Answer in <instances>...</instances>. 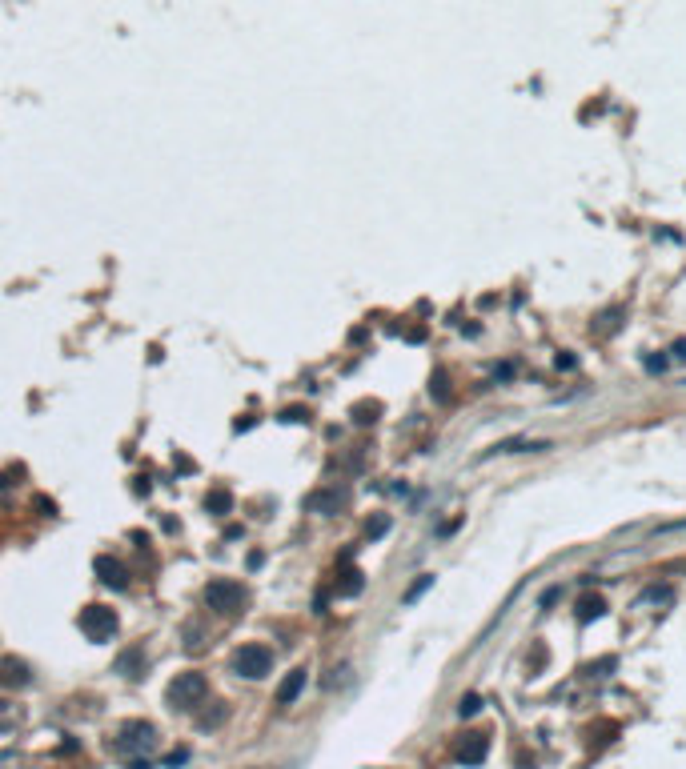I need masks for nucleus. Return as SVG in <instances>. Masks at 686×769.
Returning a JSON list of instances; mask_svg holds the SVG:
<instances>
[{"label": "nucleus", "instance_id": "obj_17", "mask_svg": "<svg viewBox=\"0 0 686 769\" xmlns=\"http://www.w3.org/2000/svg\"><path fill=\"white\" fill-rule=\"evenodd\" d=\"M361 585H365V581H361V573H357V569H350V573H341L337 593H341V597H350V593H361Z\"/></svg>", "mask_w": 686, "mask_h": 769}, {"label": "nucleus", "instance_id": "obj_18", "mask_svg": "<svg viewBox=\"0 0 686 769\" xmlns=\"http://www.w3.org/2000/svg\"><path fill=\"white\" fill-rule=\"evenodd\" d=\"M478 709H482V698H478V693H466V698L458 701V717H473Z\"/></svg>", "mask_w": 686, "mask_h": 769}, {"label": "nucleus", "instance_id": "obj_1", "mask_svg": "<svg viewBox=\"0 0 686 769\" xmlns=\"http://www.w3.org/2000/svg\"><path fill=\"white\" fill-rule=\"evenodd\" d=\"M205 605L213 613H221V617H237L249 605V589L241 581H233V577H217V581L205 585Z\"/></svg>", "mask_w": 686, "mask_h": 769}, {"label": "nucleus", "instance_id": "obj_22", "mask_svg": "<svg viewBox=\"0 0 686 769\" xmlns=\"http://www.w3.org/2000/svg\"><path fill=\"white\" fill-rule=\"evenodd\" d=\"M606 669H614V657H602L598 665H586V673H590V677H594V673H598V677H606Z\"/></svg>", "mask_w": 686, "mask_h": 769}, {"label": "nucleus", "instance_id": "obj_9", "mask_svg": "<svg viewBox=\"0 0 686 769\" xmlns=\"http://www.w3.org/2000/svg\"><path fill=\"white\" fill-rule=\"evenodd\" d=\"M522 449H530V453H546V449H550V441H526V437H510V441H497L494 449H486V453H482V461H490V457H510V453H522Z\"/></svg>", "mask_w": 686, "mask_h": 769}, {"label": "nucleus", "instance_id": "obj_3", "mask_svg": "<svg viewBox=\"0 0 686 769\" xmlns=\"http://www.w3.org/2000/svg\"><path fill=\"white\" fill-rule=\"evenodd\" d=\"M209 693V681L201 673H177L173 681H169L165 689V701L173 705V709H197V701Z\"/></svg>", "mask_w": 686, "mask_h": 769}, {"label": "nucleus", "instance_id": "obj_24", "mask_svg": "<svg viewBox=\"0 0 686 769\" xmlns=\"http://www.w3.org/2000/svg\"><path fill=\"white\" fill-rule=\"evenodd\" d=\"M281 421H297L301 425V421H309V413L306 409H281Z\"/></svg>", "mask_w": 686, "mask_h": 769}, {"label": "nucleus", "instance_id": "obj_16", "mask_svg": "<svg viewBox=\"0 0 686 769\" xmlns=\"http://www.w3.org/2000/svg\"><path fill=\"white\" fill-rule=\"evenodd\" d=\"M606 613V601L602 597H582L578 601V621H590V617H602Z\"/></svg>", "mask_w": 686, "mask_h": 769}, {"label": "nucleus", "instance_id": "obj_25", "mask_svg": "<svg viewBox=\"0 0 686 769\" xmlns=\"http://www.w3.org/2000/svg\"><path fill=\"white\" fill-rule=\"evenodd\" d=\"M646 369H650V373H663V369H666V357H646Z\"/></svg>", "mask_w": 686, "mask_h": 769}, {"label": "nucleus", "instance_id": "obj_2", "mask_svg": "<svg viewBox=\"0 0 686 769\" xmlns=\"http://www.w3.org/2000/svg\"><path fill=\"white\" fill-rule=\"evenodd\" d=\"M229 665H233L237 677H269V669H273V649L269 645H257V641H249V645H237L233 657H229Z\"/></svg>", "mask_w": 686, "mask_h": 769}, {"label": "nucleus", "instance_id": "obj_19", "mask_svg": "<svg viewBox=\"0 0 686 769\" xmlns=\"http://www.w3.org/2000/svg\"><path fill=\"white\" fill-rule=\"evenodd\" d=\"M385 529H389V517H385V513H378V517H374V521L365 525V537H369V541H378Z\"/></svg>", "mask_w": 686, "mask_h": 769}, {"label": "nucleus", "instance_id": "obj_12", "mask_svg": "<svg viewBox=\"0 0 686 769\" xmlns=\"http://www.w3.org/2000/svg\"><path fill=\"white\" fill-rule=\"evenodd\" d=\"M225 717H229V705L225 701H209V709H197V729H217Z\"/></svg>", "mask_w": 686, "mask_h": 769}, {"label": "nucleus", "instance_id": "obj_5", "mask_svg": "<svg viewBox=\"0 0 686 769\" xmlns=\"http://www.w3.org/2000/svg\"><path fill=\"white\" fill-rule=\"evenodd\" d=\"M117 746L129 749V753H149V749L157 746V729L149 722H129V725H120Z\"/></svg>", "mask_w": 686, "mask_h": 769}, {"label": "nucleus", "instance_id": "obj_28", "mask_svg": "<svg viewBox=\"0 0 686 769\" xmlns=\"http://www.w3.org/2000/svg\"><path fill=\"white\" fill-rule=\"evenodd\" d=\"M670 353H674V361H686V341H674V349H670Z\"/></svg>", "mask_w": 686, "mask_h": 769}, {"label": "nucleus", "instance_id": "obj_14", "mask_svg": "<svg viewBox=\"0 0 686 769\" xmlns=\"http://www.w3.org/2000/svg\"><path fill=\"white\" fill-rule=\"evenodd\" d=\"M205 509L213 513V517H225V513L233 509V497L225 489H209V497H205Z\"/></svg>", "mask_w": 686, "mask_h": 769}, {"label": "nucleus", "instance_id": "obj_23", "mask_svg": "<svg viewBox=\"0 0 686 769\" xmlns=\"http://www.w3.org/2000/svg\"><path fill=\"white\" fill-rule=\"evenodd\" d=\"M614 325H618V309H610V313L602 317V325H594V328H598V333H610Z\"/></svg>", "mask_w": 686, "mask_h": 769}, {"label": "nucleus", "instance_id": "obj_13", "mask_svg": "<svg viewBox=\"0 0 686 769\" xmlns=\"http://www.w3.org/2000/svg\"><path fill=\"white\" fill-rule=\"evenodd\" d=\"M141 669H144V649H141V645H133L129 653H120L117 673H125V677H144Z\"/></svg>", "mask_w": 686, "mask_h": 769}, {"label": "nucleus", "instance_id": "obj_20", "mask_svg": "<svg viewBox=\"0 0 686 769\" xmlns=\"http://www.w3.org/2000/svg\"><path fill=\"white\" fill-rule=\"evenodd\" d=\"M429 393L438 397V401H446V393H450V389H446V373H433V385H429Z\"/></svg>", "mask_w": 686, "mask_h": 769}, {"label": "nucleus", "instance_id": "obj_10", "mask_svg": "<svg viewBox=\"0 0 686 769\" xmlns=\"http://www.w3.org/2000/svg\"><path fill=\"white\" fill-rule=\"evenodd\" d=\"M486 749H490L486 733H466V742L458 746V761H462V766H482V761H486Z\"/></svg>", "mask_w": 686, "mask_h": 769}, {"label": "nucleus", "instance_id": "obj_7", "mask_svg": "<svg viewBox=\"0 0 686 769\" xmlns=\"http://www.w3.org/2000/svg\"><path fill=\"white\" fill-rule=\"evenodd\" d=\"M96 577L109 585V589H129V573H125V565H120L117 557H109V553H100V557L93 561Z\"/></svg>", "mask_w": 686, "mask_h": 769}, {"label": "nucleus", "instance_id": "obj_26", "mask_svg": "<svg viewBox=\"0 0 686 769\" xmlns=\"http://www.w3.org/2000/svg\"><path fill=\"white\" fill-rule=\"evenodd\" d=\"M181 761H189V753H185V749H177V753H169V757H165V766H181Z\"/></svg>", "mask_w": 686, "mask_h": 769}, {"label": "nucleus", "instance_id": "obj_11", "mask_svg": "<svg viewBox=\"0 0 686 769\" xmlns=\"http://www.w3.org/2000/svg\"><path fill=\"white\" fill-rule=\"evenodd\" d=\"M306 681H309V673H306V669H293V673H289V677L281 681V689H277V705H293V701L301 698Z\"/></svg>", "mask_w": 686, "mask_h": 769}, {"label": "nucleus", "instance_id": "obj_8", "mask_svg": "<svg viewBox=\"0 0 686 769\" xmlns=\"http://www.w3.org/2000/svg\"><path fill=\"white\" fill-rule=\"evenodd\" d=\"M345 505V489H317L306 497V509L309 513H325V517H333V513Z\"/></svg>", "mask_w": 686, "mask_h": 769}, {"label": "nucleus", "instance_id": "obj_27", "mask_svg": "<svg viewBox=\"0 0 686 769\" xmlns=\"http://www.w3.org/2000/svg\"><path fill=\"white\" fill-rule=\"evenodd\" d=\"M514 377V365H502V369H494V381H510Z\"/></svg>", "mask_w": 686, "mask_h": 769}, {"label": "nucleus", "instance_id": "obj_29", "mask_svg": "<svg viewBox=\"0 0 686 769\" xmlns=\"http://www.w3.org/2000/svg\"><path fill=\"white\" fill-rule=\"evenodd\" d=\"M133 769H149V766H144V761H137V766H133Z\"/></svg>", "mask_w": 686, "mask_h": 769}, {"label": "nucleus", "instance_id": "obj_21", "mask_svg": "<svg viewBox=\"0 0 686 769\" xmlns=\"http://www.w3.org/2000/svg\"><path fill=\"white\" fill-rule=\"evenodd\" d=\"M666 597H670V589H666V585H663V589L654 585V589H646V593H642L639 601H666Z\"/></svg>", "mask_w": 686, "mask_h": 769}, {"label": "nucleus", "instance_id": "obj_4", "mask_svg": "<svg viewBox=\"0 0 686 769\" xmlns=\"http://www.w3.org/2000/svg\"><path fill=\"white\" fill-rule=\"evenodd\" d=\"M76 625H81V633L89 637V641H109V637H117V609L109 605H85L81 609V617H76Z\"/></svg>", "mask_w": 686, "mask_h": 769}, {"label": "nucleus", "instance_id": "obj_6", "mask_svg": "<svg viewBox=\"0 0 686 769\" xmlns=\"http://www.w3.org/2000/svg\"><path fill=\"white\" fill-rule=\"evenodd\" d=\"M32 681V669L24 657H0V689H24Z\"/></svg>", "mask_w": 686, "mask_h": 769}, {"label": "nucleus", "instance_id": "obj_15", "mask_svg": "<svg viewBox=\"0 0 686 769\" xmlns=\"http://www.w3.org/2000/svg\"><path fill=\"white\" fill-rule=\"evenodd\" d=\"M429 589H433V573H422L418 581H414V585H409V589H405V597H402V601H405V605H414L418 597H426Z\"/></svg>", "mask_w": 686, "mask_h": 769}]
</instances>
